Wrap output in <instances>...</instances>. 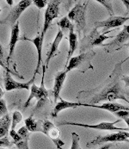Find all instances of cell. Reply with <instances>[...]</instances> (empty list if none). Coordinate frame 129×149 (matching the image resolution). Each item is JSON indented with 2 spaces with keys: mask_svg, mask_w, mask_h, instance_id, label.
<instances>
[{
  "mask_svg": "<svg viewBox=\"0 0 129 149\" xmlns=\"http://www.w3.org/2000/svg\"><path fill=\"white\" fill-rule=\"evenodd\" d=\"M125 62V60L117 63L114 66L113 72L109 75L105 83L96 89L89 91H82L78 94V98L80 100L84 97L88 99L89 104H96L102 101L114 102L115 100L122 99L129 104V101L126 97L125 91L121 86V76L122 68L121 65Z\"/></svg>",
  "mask_w": 129,
  "mask_h": 149,
  "instance_id": "obj_1",
  "label": "cell"
},
{
  "mask_svg": "<svg viewBox=\"0 0 129 149\" xmlns=\"http://www.w3.org/2000/svg\"><path fill=\"white\" fill-rule=\"evenodd\" d=\"M96 55V53L92 50H89L81 53L78 56L71 57L66 65L65 72H69L71 70H78L80 72H85L87 70H93L94 67L91 65V61Z\"/></svg>",
  "mask_w": 129,
  "mask_h": 149,
  "instance_id": "obj_2",
  "label": "cell"
},
{
  "mask_svg": "<svg viewBox=\"0 0 129 149\" xmlns=\"http://www.w3.org/2000/svg\"><path fill=\"white\" fill-rule=\"evenodd\" d=\"M46 67L43 65V73H42V84L41 86H37L35 83H33L30 87V95L28 96V98L26 100L25 104H24V109H26L27 107L29 105L31 100L33 98H36L37 99V105L35 107V110L40 109L45 104V103L47 100L48 97V92L47 90L45 88L44 85V78H45V73H46Z\"/></svg>",
  "mask_w": 129,
  "mask_h": 149,
  "instance_id": "obj_3",
  "label": "cell"
},
{
  "mask_svg": "<svg viewBox=\"0 0 129 149\" xmlns=\"http://www.w3.org/2000/svg\"><path fill=\"white\" fill-rule=\"evenodd\" d=\"M111 32V30H108L103 34H100L97 31V29H94L89 36H85L81 41V47H80V52H86L91 49L93 47L96 46H103V42L109 38H113V36H106L105 35Z\"/></svg>",
  "mask_w": 129,
  "mask_h": 149,
  "instance_id": "obj_4",
  "label": "cell"
},
{
  "mask_svg": "<svg viewBox=\"0 0 129 149\" xmlns=\"http://www.w3.org/2000/svg\"><path fill=\"white\" fill-rule=\"evenodd\" d=\"M87 4L78 3L68 13V18L71 22H75L77 26V30L78 34H81L82 31L85 29L86 24V10H87Z\"/></svg>",
  "mask_w": 129,
  "mask_h": 149,
  "instance_id": "obj_5",
  "label": "cell"
},
{
  "mask_svg": "<svg viewBox=\"0 0 129 149\" xmlns=\"http://www.w3.org/2000/svg\"><path fill=\"white\" fill-rule=\"evenodd\" d=\"M60 0H51L46 5V9L44 14V23L41 36L44 39L47 30L50 28L52 22L59 17L60 14Z\"/></svg>",
  "mask_w": 129,
  "mask_h": 149,
  "instance_id": "obj_6",
  "label": "cell"
},
{
  "mask_svg": "<svg viewBox=\"0 0 129 149\" xmlns=\"http://www.w3.org/2000/svg\"><path fill=\"white\" fill-rule=\"evenodd\" d=\"M32 3H33L32 0H21L17 5H15L11 9L8 16L3 20L0 22V23L10 25L12 27L19 19L21 14L26 10V9H28L32 4Z\"/></svg>",
  "mask_w": 129,
  "mask_h": 149,
  "instance_id": "obj_7",
  "label": "cell"
},
{
  "mask_svg": "<svg viewBox=\"0 0 129 149\" xmlns=\"http://www.w3.org/2000/svg\"><path fill=\"white\" fill-rule=\"evenodd\" d=\"M121 122L120 119L116 120L114 123H108V122H103L98 124H85V123H71V122H63L60 123V126L63 125H70V126H78V127H83L86 128H92V129H98V130H109V131H128L129 128H117L114 125Z\"/></svg>",
  "mask_w": 129,
  "mask_h": 149,
  "instance_id": "obj_8",
  "label": "cell"
},
{
  "mask_svg": "<svg viewBox=\"0 0 129 149\" xmlns=\"http://www.w3.org/2000/svg\"><path fill=\"white\" fill-rule=\"evenodd\" d=\"M129 39V25H125L123 29L116 36V37L111 42L103 45L107 53H112L120 50L125 42Z\"/></svg>",
  "mask_w": 129,
  "mask_h": 149,
  "instance_id": "obj_9",
  "label": "cell"
},
{
  "mask_svg": "<svg viewBox=\"0 0 129 149\" xmlns=\"http://www.w3.org/2000/svg\"><path fill=\"white\" fill-rule=\"evenodd\" d=\"M42 133L53 141V143L55 144L57 148H61L64 145V141H62L60 139V131L51 122H49L47 120L42 121Z\"/></svg>",
  "mask_w": 129,
  "mask_h": 149,
  "instance_id": "obj_10",
  "label": "cell"
},
{
  "mask_svg": "<svg viewBox=\"0 0 129 149\" xmlns=\"http://www.w3.org/2000/svg\"><path fill=\"white\" fill-rule=\"evenodd\" d=\"M122 141L129 142V140L126 135H124L121 131H119V133L107 134L105 136H98L95 138L94 140H92L91 141H89L86 145V147L90 148V147H94V146L105 143V142H122Z\"/></svg>",
  "mask_w": 129,
  "mask_h": 149,
  "instance_id": "obj_11",
  "label": "cell"
},
{
  "mask_svg": "<svg viewBox=\"0 0 129 149\" xmlns=\"http://www.w3.org/2000/svg\"><path fill=\"white\" fill-rule=\"evenodd\" d=\"M35 76H33L32 79H30L28 82L20 83V82H17V81L14 80L13 78L11 77V75L10 74V72L7 70L5 74H4V79H3L4 87H5V90L7 91H13V90H29L31 85L35 81Z\"/></svg>",
  "mask_w": 129,
  "mask_h": 149,
  "instance_id": "obj_12",
  "label": "cell"
},
{
  "mask_svg": "<svg viewBox=\"0 0 129 149\" xmlns=\"http://www.w3.org/2000/svg\"><path fill=\"white\" fill-rule=\"evenodd\" d=\"M129 20V17H114L110 16L107 19L104 21L96 22H95V28L96 29H99V28H103L105 29H113V28H117L121 26L122 24H124L127 21Z\"/></svg>",
  "mask_w": 129,
  "mask_h": 149,
  "instance_id": "obj_13",
  "label": "cell"
},
{
  "mask_svg": "<svg viewBox=\"0 0 129 149\" xmlns=\"http://www.w3.org/2000/svg\"><path fill=\"white\" fill-rule=\"evenodd\" d=\"M20 40L21 41L30 42L33 43L35 45V49H36V52H37V65H36V68H35V73H34V76H35V74L39 73V70H40V67H41L42 62V47L44 39L41 36H38L35 38H34V39H29V38H27V37H22Z\"/></svg>",
  "mask_w": 129,
  "mask_h": 149,
  "instance_id": "obj_14",
  "label": "cell"
},
{
  "mask_svg": "<svg viewBox=\"0 0 129 149\" xmlns=\"http://www.w3.org/2000/svg\"><path fill=\"white\" fill-rule=\"evenodd\" d=\"M63 36H64V34H63V31L60 29L59 30V32L57 33L53 42L52 43L51 47H50V49L47 53V55H46V62H45V65L44 66L46 67V69L48 68V65H49V62L50 61L58 54V49H59V46H60V43L62 41L63 39Z\"/></svg>",
  "mask_w": 129,
  "mask_h": 149,
  "instance_id": "obj_15",
  "label": "cell"
},
{
  "mask_svg": "<svg viewBox=\"0 0 129 149\" xmlns=\"http://www.w3.org/2000/svg\"><path fill=\"white\" fill-rule=\"evenodd\" d=\"M19 33H20V29H19V22H17L12 27H11V33H10V40L9 43V54H8V59L7 61L9 62L10 60L12 58L14 53H15V47L17 42L20 40L19 38Z\"/></svg>",
  "mask_w": 129,
  "mask_h": 149,
  "instance_id": "obj_16",
  "label": "cell"
},
{
  "mask_svg": "<svg viewBox=\"0 0 129 149\" xmlns=\"http://www.w3.org/2000/svg\"><path fill=\"white\" fill-rule=\"evenodd\" d=\"M66 74H67V72L65 71H61V72H58L57 74L55 75L54 85H53V89L54 103H56L57 100L59 98H60V91L62 90V87H63L65 78H66Z\"/></svg>",
  "mask_w": 129,
  "mask_h": 149,
  "instance_id": "obj_17",
  "label": "cell"
},
{
  "mask_svg": "<svg viewBox=\"0 0 129 149\" xmlns=\"http://www.w3.org/2000/svg\"><path fill=\"white\" fill-rule=\"evenodd\" d=\"M82 106L85 107H91V108H96V109H104L107 110L109 112H116L121 109H125V110H129V106H126L121 104H117V103H113V102H107L104 103L102 105H95V104H82Z\"/></svg>",
  "mask_w": 129,
  "mask_h": 149,
  "instance_id": "obj_18",
  "label": "cell"
},
{
  "mask_svg": "<svg viewBox=\"0 0 129 149\" xmlns=\"http://www.w3.org/2000/svg\"><path fill=\"white\" fill-rule=\"evenodd\" d=\"M82 106L81 103H73V102H67L65 100H63L60 98V101L59 103H57L55 104V106L53 108L51 116L53 117H57L59 113L61 112L62 110H64L65 109H74L77 107Z\"/></svg>",
  "mask_w": 129,
  "mask_h": 149,
  "instance_id": "obj_19",
  "label": "cell"
},
{
  "mask_svg": "<svg viewBox=\"0 0 129 149\" xmlns=\"http://www.w3.org/2000/svg\"><path fill=\"white\" fill-rule=\"evenodd\" d=\"M77 47H78V35L74 32V28H71L69 33V52L67 55L66 64L68 63L69 60L72 57L73 54L77 50Z\"/></svg>",
  "mask_w": 129,
  "mask_h": 149,
  "instance_id": "obj_20",
  "label": "cell"
},
{
  "mask_svg": "<svg viewBox=\"0 0 129 149\" xmlns=\"http://www.w3.org/2000/svg\"><path fill=\"white\" fill-rule=\"evenodd\" d=\"M11 126V117L10 114H5L0 117V138L8 134Z\"/></svg>",
  "mask_w": 129,
  "mask_h": 149,
  "instance_id": "obj_21",
  "label": "cell"
},
{
  "mask_svg": "<svg viewBox=\"0 0 129 149\" xmlns=\"http://www.w3.org/2000/svg\"><path fill=\"white\" fill-rule=\"evenodd\" d=\"M25 127L28 128L29 132H42V122L35 121L33 118V116L26 118L24 120Z\"/></svg>",
  "mask_w": 129,
  "mask_h": 149,
  "instance_id": "obj_22",
  "label": "cell"
},
{
  "mask_svg": "<svg viewBox=\"0 0 129 149\" xmlns=\"http://www.w3.org/2000/svg\"><path fill=\"white\" fill-rule=\"evenodd\" d=\"M58 26L60 28L61 30H70L71 28H74V24L68 18V17H62L58 22Z\"/></svg>",
  "mask_w": 129,
  "mask_h": 149,
  "instance_id": "obj_23",
  "label": "cell"
},
{
  "mask_svg": "<svg viewBox=\"0 0 129 149\" xmlns=\"http://www.w3.org/2000/svg\"><path fill=\"white\" fill-rule=\"evenodd\" d=\"M22 121V115L19 111H14L12 114V118H11V126L10 128L11 129H15V128L17 127V125L18 123H20Z\"/></svg>",
  "mask_w": 129,
  "mask_h": 149,
  "instance_id": "obj_24",
  "label": "cell"
},
{
  "mask_svg": "<svg viewBox=\"0 0 129 149\" xmlns=\"http://www.w3.org/2000/svg\"><path fill=\"white\" fill-rule=\"evenodd\" d=\"M13 145H14V142L10 141L8 139L7 135L0 138V148H9L10 147H12Z\"/></svg>",
  "mask_w": 129,
  "mask_h": 149,
  "instance_id": "obj_25",
  "label": "cell"
},
{
  "mask_svg": "<svg viewBox=\"0 0 129 149\" xmlns=\"http://www.w3.org/2000/svg\"><path fill=\"white\" fill-rule=\"evenodd\" d=\"M96 1L98 2L99 3H101L102 5H103L107 9V11L110 14V16H113L114 15V10H113V7H112L111 0H96Z\"/></svg>",
  "mask_w": 129,
  "mask_h": 149,
  "instance_id": "obj_26",
  "label": "cell"
},
{
  "mask_svg": "<svg viewBox=\"0 0 129 149\" xmlns=\"http://www.w3.org/2000/svg\"><path fill=\"white\" fill-rule=\"evenodd\" d=\"M71 138H72V144H71V149L80 148L79 146V136L76 133H71Z\"/></svg>",
  "mask_w": 129,
  "mask_h": 149,
  "instance_id": "obj_27",
  "label": "cell"
},
{
  "mask_svg": "<svg viewBox=\"0 0 129 149\" xmlns=\"http://www.w3.org/2000/svg\"><path fill=\"white\" fill-rule=\"evenodd\" d=\"M14 145L19 149H28V140L21 138V141L15 142Z\"/></svg>",
  "mask_w": 129,
  "mask_h": 149,
  "instance_id": "obj_28",
  "label": "cell"
},
{
  "mask_svg": "<svg viewBox=\"0 0 129 149\" xmlns=\"http://www.w3.org/2000/svg\"><path fill=\"white\" fill-rule=\"evenodd\" d=\"M9 134L11 137V139L13 140V142L14 143L15 142H17V141H19L21 140V137L19 135V134L17 132H16L15 129H11L10 128V130L9 131Z\"/></svg>",
  "mask_w": 129,
  "mask_h": 149,
  "instance_id": "obj_29",
  "label": "cell"
},
{
  "mask_svg": "<svg viewBox=\"0 0 129 149\" xmlns=\"http://www.w3.org/2000/svg\"><path fill=\"white\" fill-rule=\"evenodd\" d=\"M29 131L28 130V128H26L25 126L24 127H21L18 129L17 133L19 134V135L21 136L22 139H28L29 140Z\"/></svg>",
  "mask_w": 129,
  "mask_h": 149,
  "instance_id": "obj_30",
  "label": "cell"
},
{
  "mask_svg": "<svg viewBox=\"0 0 129 149\" xmlns=\"http://www.w3.org/2000/svg\"><path fill=\"white\" fill-rule=\"evenodd\" d=\"M114 114L117 117L121 118V119H124V118H126V117H129V110L121 109V110L114 112Z\"/></svg>",
  "mask_w": 129,
  "mask_h": 149,
  "instance_id": "obj_31",
  "label": "cell"
},
{
  "mask_svg": "<svg viewBox=\"0 0 129 149\" xmlns=\"http://www.w3.org/2000/svg\"><path fill=\"white\" fill-rule=\"evenodd\" d=\"M7 113H8V109L6 106V103L3 99L0 98V115L1 116H3Z\"/></svg>",
  "mask_w": 129,
  "mask_h": 149,
  "instance_id": "obj_32",
  "label": "cell"
},
{
  "mask_svg": "<svg viewBox=\"0 0 129 149\" xmlns=\"http://www.w3.org/2000/svg\"><path fill=\"white\" fill-rule=\"evenodd\" d=\"M34 4L39 9V10H42L43 8H45L46 5H47V2L46 0H32Z\"/></svg>",
  "mask_w": 129,
  "mask_h": 149,
  "instance_id": "obj_33",
  "label": "cell"
},
{
  "mask_svg": "<svg viewBox=\"0 0 129 149\" xmlns=\"http://www.w3.org/2000/svg\"><path fill=\"white\" fill-rule=\"evenodd\" d=\"M121 81L125 82L126 87H129V76H121Z\"/></svg>",
  "mask_w": 129,
  "mask_h": 149,
  "instance_id": "obj_34",
  "label": "cell"
},
{
  "mask_svg": "<svg viewBox=\"0 0 129 149\" xmlns=\"http://www.w3.org/2000/svg\"><path fill=\"white\" fill-rule=\"evenodd\" d=\"M120 1H121V2L123 3V4L126 6V8H127V10H128L127 13L129 12V0H120Z\"/></svg>",
  "mask_w": 129,
  "mask_h": 149,
  "instance_id": "obj_35",
  "label": "cell"
},
{
  "mask_svg": "<svg viewBox=\"0 0 129 149\" xmlns=\"http://www.w3.org/2000/svg\"><path fill=\"white\" fill-rule=\"evenodd\" d=\"M3 48L0 43V61H3Z\"/></svg>",
  "mask_w": 129,
  "mask_h": 149,
  "instance_id": "obj_36",
  "label": "cell"
},
{
  "mask_svg": "<svg viewBox=\"0 0 129 149\" xmlns=\"http://www.w3.org/2000/svg\"><path fill=\"white\" fill-rule=\"evenodd\" d=\"M7 3L10 5V6H12L13 5V3H14V0H6Z\"/></svg>",
  "mask_w": 129,
  "mask_h": 149,
  "instance_id": "obj_37",
  "label": "cell"
},
{
  "mask_svg": "<svg viewBox=\"0 0 129 149\" xmlns=\"http://www.w3.org/2000/svg\"><path fill=\"white\" fill-rule=\"evenodd\" d=\"M3 94H4V91L2 90V88H1V86H0V98H2V97H3Z\"/></svg>",
  "mask_w": 129,
  "mask_h": 149,
  "instance_id": "obj_38",
  "label": "cell"
},
{
  "mask_svg": "<svg viewBox=\"0 0 129 149\" xmlns=\"http://www.w3.org/2000/svg\"><path fill=\"white\" fill-rule=\"evenodd\" d=\"M123 120L125 121V123H127V125L129 127V117H126V118H124Z\"/></svg>",
  "mask_w": 129,
  "mask_h": 149,
  "instance_id": "obj_39",
  "label": "cell"
},
{
  "mask_svg": "<svg viewBox=\"0 0 129 149\" xmlns=\"http://www.w3.org/2000/svg\"><path fill=\"white\" fill-rule=\"evenodd\" d=\"M121 133H122V134H123L124 135H126V136H127V137H128V138L129 139V133L126 132V131H121Z\"/></svg>",
  "mask_w": 129,
  "mask_h": 149,
  "instance_id": "obj_40",
  "label": "cell"
},
{
  "mask_svg": "<svg viewBox=\"0 0 129 149\" xmlns=\"http://www.w3.org/2000/svg\"><path fill=\"white\" fill-rule=\"evenodd\" d=\"M0 65H1L2 67L5 68V69H7V68H6V66H5V65L3 63V61H0Z\"/></svg>",
  "mask_w": 129,
  "mask_h": 149,
  "instance_id": "obj_41",
  "label": "cell"
},
{
  "mask_svg": "<svg viewBox=\"0 0 129 149\" xmlns=\"http://www.w3.org/2000/svg\"><path fill=\"white\" fill-rule=\"evenodd\" d=\"M128 59H129V57H128ZM128 59H126V60H125V61H127V60H128Z\"/></svg>",
  "mask_w": 129,
  "mask_h": 149,
  "instance_id": "obj_42",
  "label": "cell"
},
{
  "mask_svg": "<svg viewBox=\"0 0 129 149\" xmlns=\"http://www.w3.org/2000/svg\"><path fill=\"white\" fill-rule=\"evenodd\" d=\"M1 11H2V9H1V8H0V12H1Z\"/></svg>",
  "mask_w": 129,
  "mask_h": 149,
  "instance_id": "obj_43",
  "label": "cell"
},
{
  "mask_svg": "<svg viewBox=\"0 0 129 149\" xmlns=\"http://www.w3.org/2000/svg\"><path fill=\"white\" fill-rule=\"evenodd\" d=\"M0 117H1V115H0Z\"/></svg>",
  "mask_w": 129,
  "mask_h": 149,
  "instance_id": "obj_44",
  "label": "cell"
}]
</instances>
